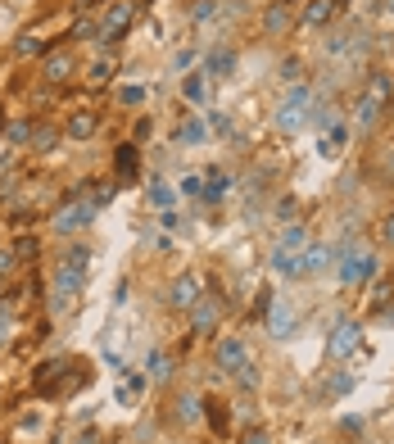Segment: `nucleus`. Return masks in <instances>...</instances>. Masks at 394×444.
I'll list each match as a JSON object with an SVG mask.
<instances>
[{
    "label": "nucleus",
    "instance_id": "obj_1",
    "mask_svg": "<svg viewBox=\"0 0 394 444\" xmlns=\"http://www.w3.org/2000/svg\"><path fill=\"white\" fill-rule=\"evenodd\" d=\"M358 345H362V326L353 322V317H340L336 331H331V340H327V354L331 358H353Z\"/></svg>",
    "mask_w": 394,
    "mask_h": 444
},
{
    "label": "nucleus",
    "instance_id": "obj_2",
    "mask_svg": "<svg viewBox=\"0 0 394 444\" xmlns=\"http://www.w3.org/2000/svg\"><path fill=\"white\" fill-rule=\"evenodd\" d=\"M304 109H308V87H295L290 96L276 105V123H281L285 131H295V127H304Z\"/></svg>",
    "mask_w": 394,
    "mask_h": 444
},
{
    "label": "nucleus",
    "instance_id": "obj_3",
    "mask_svg": "<svg viewBox=\"0 0 394 444\" xmlns=\"http://www.w3.org/2000/svg\"><path fill=\"white\" fill-rule=\"evenodd\" d=\"M199 272H182V277H177L173 282V295H168V304H173V308H195L199 304Z\"/></svg>",
    "mask_w": 394,
    "mask_h": 444
},
{
    "label": "nucleus",
    "instance_id": "obj_4",
    "mask_svg": "<svg viewBox=\"0 0 394 444\" xmlns=\"http://www.w3.org/2000/svg\"><path fill=\"white\" fill-rule=\"evenodd\" d=\"M218 317H222V304L213 299V295H199V304L190 308V331H199V336H208L213 326H218Z\"/></svg>",
    "mask_w": 394,
    "mask_h": 444
},
{
    "label": "nucleus",
    "instance_id": "obj_5",
    "mask_svg": "<svg viewBox=\"0 0 394 444\" xmlns=\"http://www.w3.org/2000/svg\"><path fill=\"white\" fill-rule=\"evenodd\" d=\"M372 272H376V259H372V254H344V263H340L344 286H362Z\"/></svg>",
    "mask_w": 394,
    "mask_h": 444
},
{
    "label": "nucleus",
    "instance_id": "obj_6",
    "mask_svg": "<svg viewBox=\"0 0 394 444\" xmlns=\"http://www.w3.org/2000/svg\"><path fill=\"white\" fill-rule=\"evenodd\" d=\"M213 363H218L222 372H241L245 363H250V349H245V340H236V336H231V340H222V345H218Z\"/></svg>",
    "mask_w": 394,
    "mask_h": 444
},
{
    "label": "nucleus",
    "instance_id": "obj_7",
    "mask_svg": "<svg viewBox=\"0 0 394 444\" xmlns=\"http://www.w3.org/2000/svg\"><path fill=\"white\" fill-rule=\"evenodd\" d=\"M127 23H131V5H127V0L109 5L105 23H100V41H113V36H122V28H127Z\"/></svg>",
    "mask_w": 394,
    "mask_h": 444
},
{
    "label": "nucleus",
    "instance_id": "obj_8",
    "mask_svg": "<svg viewBox=\"0 0 394 444\" xmlns=\"http://www.w3.org/2000/svg\"><path fill=\"white\" fill-rule=\"evenodd\" d=\"M91 213H96V209L91 204H73V209H59L55 213V231L59 236H68V231H82L91 222Z\"/></svg>",
    "mask_w": 394,
    "mask_h": 444
},
{
    "label": "nucleus",
    "instance_id": "obj_9",
    "mask_svg": "<svg viewBox=\"0 0 394 444\" xmlns=\"http://www.w3.org/2000/svg\"><path fill=\"white\" fill-rule=\"evenodd\" d=\"M267 331H272L276 340H285L290 331H295V313H290L285 304H272V308H267Z\"/></svg>",
    "mask_w": 394,
    "mask_h": 444
},
{
    "label": "nucleus",
    "instance_id": "obj_10",
    "mask_svg": "<svg viewBox=\"0 0 394 444\" xmlns=\"http://www.w3.org/2000/svg\"><path fill=\"white\" fill-rule=\"evenodd\" d=\"M227 191H231V177L222 173V168H213V173L204 177V200L208 204H218V200H227Z\"/></svg>",
    "mask_w": 394,
    "mask_h": 444
},
{
    "label": "nucleus",
    "instance_id": "obj_11",
    "mask_svg": "<svg viewBox=\"0 0 394 444\" xmlns=\"http://www.w3.org/2000/svg\"><path fill=\"white\" fill-rule=\"evenodd\" d=\"M68 73H73V59H68V50H55L50 59H45V82H68Z\"/></svg>",
    "mask_w": 394,
    "mask_h": 444
},
{
    "label": "nucleus",
    "instance_id": "obj_12",
    "mask_svg": "<svg viewBox=\"0 0 394 444\" xmlns=\"http://www.w3.org/2000/svg\"><path fill=\"white\" fill-rule=\"evenodd\" d=\"M231 68H236V54H231V50H213L204 59V73L208 77H231Z\"/></svg>",
    "mask_w": 394,
    "mask_h": 444
},
{
    "label": "nucleus",
    "instance_id": "obj_13",
    "mask_svg": "<svg viewBox=\"0 0 394 444\" xmlns=\"http://www.w3.org/2000/svg\"><path fill=\"white\" fill-rule=\"evenodd\" d=\"M331 254H336L331 245H308L299 263H304V272H318V268H331Z\"/></svg>",
    "mask_w": 394,
    "mask_h": 444
},
{
    "label": "nucleus",
    "instance_id": "obj_14",
    "mask_svg": "<svg viewBox=\"0 0 394 444\" xmlns=\"http://www.w3.org/2000/svg\"><path fill=\"white\" fill-rule=\"evenodd\" d=\"M168 377H173V363H168L164 349H154L150 354V381H168Z\"/></svg>",
    "mask_w": 394,
    "mask_h": 444
},
{
    "label": "nucleus",
    "instance_id": "obj_15",
    "mask_svg": "<svg viewBox=\"0 0 394 444\" xmlns=\"http://www.w3.org/2000/svg\"><path fill=\"white\" fill-rule=\"evenodd\" d=\"M218 14H222V0H195L190 19H195V23H208V19H218Z\"/></svg>",
    "mask_w": 394,
    "mask_h": 444
},
{
    "label": "nucleus",
    "instance_id": "obj_16",
    "mask_svg": "<svg viewBox=\"0 0 394 444\" xmlns=\"http://www.w3.org/2000/svg\"><path fill=\"white\" fill-rule=\"evenodd\" d=\"M327 19H331V0H308L304 23H313V28H318V23H327Z\"/></svg>",
    "mask_w": 394,
    "mask_h": 444
},
{
    "label": "nucleus",
    "instance_id": "obj_17",
    "mask_svg": "<svg viewBox=\"0 0 394 444\" xmlns=\"http://www.w3.org/2000/svg\"><path fill=\"white\" fill-rule=\"evenodd\" d=\"M285 28H290V10H285V5H272V10H267V32H285Z\"/></svg>",
    "mask_w": 394,
    "mask_h": 444
},
{
    "label": "nucleus",
    "instance_id": "obj_18",
    "mask_svg": "<svg viewBox=\"0 0 394 444\" xmlns=\"http://www.w3.org/2000/svg\"><path fill=\"white\" fill-rule=\"evenodd\" d=\"M182 91H186V100H195V105H199V100H204V91H208L204 73H190V77H186V87H182Z\"/></svg>",
    "mask_w": 394,
    "mask_h": 444
},
{
    "label": "nucleus",
    "instance_id": "obj_19",
    "mask_svg": "<svg viewBox=\"0 0 394 444\" xmlns=\"http://www.w3.org/2000/svg\"><path fill=\"white\" fill-rule=\"evenodd\" d=\"M177 141L199 145V141H204V127H199V123H182V127H177Z\"/></svg>",
    "mask_w": 394,
    "mask_h": 444
},
{
    "label": "nucleus",
    "instance_id": "obj_20",
    "mask_svg": "<svg viewBox=\"0 0 394 444\" xmlns=\"http://www.w3.org/2000/svg\"><path fill=\"white\" fill-rule=\"evenodd\" d=\"M91 131H96V118H91V114H77V118L68 123V136H91Z\"/></svg>",
    "mask_w": 394,
    "mask_h": 444
},
{
    "label": "nucleus",
    "instance_id": "obj_21",
    "mask_svg": "<svg viewBox=\"0 0 394 444\" xmlns=\"http://www.w3.org/2000/svg\"><path fill=\"white\" fill-rule=\"evenodd\" d=\"M118 173L122 177L136 173V145H122V150H118Z\"/></svg>",
    "mask_w": 394,
    "mask_h": 444
},
{
    "label": "nucleus",
    "instance_id": "obj_22",
    "mask_svg": "<svg viewBox=\"0 0 394 444\" xmlns=\"http://www.w3.org/2000/svg\"><path fill=\"white\" fill-rule=\"evenodd\" d=\"M87 259H91V249H87V245H73V249L64 254V263H68V268H77V272L87 268Z\"/></svg>",
    "mask_w": 394,
    "mask_h": 444
},
{
    "label": "nucleus",
    "instance_id": "obj_23",
    "mask_svg": "<svg viewBox=\"0 0 394 444\" xmlns=\"http://www.w3.org/2000/svg\"><path fill=\"white\" fill-rule=\"evenodd\" d=\"M204 417H208V422H213V426H218V431H227V412H222V403H218V399H208Z\"/></svg>",
    "mask_w": 394,
    "mask_h": 444
},
{
    "label": "nucleus",
    "instance_id": "obj_24",
    "mask_svg": "<svg viewBox=\"0 0 394 444\" xmlns=\"http://www.w3.org/2000/svg\"><path fill=\"white\" fill-rule=\"evenodd\" d=\"M304 240H308V231H304V227H290V231L281 236V249H299Z\"/></svg>",
    "mask_w": 394,
    "mask_h": 444
},
{
    "label": "nucleus",
    "instance_id": "obj_25",
    "mask_svg": "<svg viewBox=\"0 0 394 444\" xmlns=\"http://www.w3.org/2000/svg\"><path fill=\"white\" fill-rule=\"evenodd\" d=\"M376 240H381V245H394V213L381 218V227H376Z\"/></svg>",
    "mask_w": 394,
    "mask_h": 444
},
{
    "label": "nucleus",
    "instance_id": "obj_26",
    "mask_svg": "<svg viewBox=\"0 0 394 444\" xmlns=\"http://www.w3.org/2000/svg\"><path fill=\"white\" fill-rule=\"evenodd\" d=\"M177 403H182V408H177V412H182V422H199V408H195L190 394H186V399H177Z\"/></svg>",
    "mask_w": 394,
    "mask_h": 444
},
{
    "label": "nucleus",
    "instance_id": "obj_27",
    "mask_svg": "<svg viewBox=\"0 0 394 444\" xmlns=\"http://www.w3.org/2000/svg\"><path fill=\"white\" fill-rule=\"evenodd\" d=\"M182 195H204V182L199 177H182Z\"/></svg>",
    "mask_w": 394,
    "mask_h": 444
},
{
    "label": "nucleus",
    "instance_id": "obj_28",
    "mask_svg": "<svg viewBox=\"0 0 394 444\" xmlns=\"http://www.w3.org/2000/svg\"><path fill=\"white\" fill-rule=\"evenodd\" d=\"M150 200H154V204H168V200H173V191H168L164 182H154L150 186Z\"/></svg>",
    "mask_w": 394,
    "mask_h": 444
},
{
    "label": "nucleus",
    "instance_id": "obj_29",
    "mask_svg": "<svg viewBox=\"0 0 394 444\" xmlns=\"http://www.w3.org/2000/svg\"><path fill=\"white\" fill-rule=\"evenodd\" d=\"M141 100H145V87H127L122 91V105H141Z\"/></svg>",
    "mask_w": 394,
    "mask_h": 444
},
{
    "label": "nucleus",
    "instance_id": "obj_30",
    "mask_svg": "<svg viewBox=\"0 0 394 444\" xmlns=\"http://www.w3.org/2000/svg\"><path fill=\"white\" fill-rule=\"evenodd\" d=\"M109 73H113L109 64H96V68H91V77H96V82H109Z\"/></svg>",
    "mask_w": 394,
    "mask_h": 444
},
{
    "label": "nucleus",
    "instance_id": "obj_31",
    "mask_svg": "<svg viewBox=\"0 0 394 444\" xmlns=\"http://www.w3.org/2000/svg\"><path fill=\"white\" fill-rule=\"evenodd\" d=\"M241 444H267V431H250V435H245Z\"/></svg>",
    "mask_w": 394,
    "mask_h": 444
},
{
    "label": "nucleus",
    "instance_id": "obj_32",
    "mask_svg": "<svg viewBox=\"0 0 394 444\" xmlns=\"http://www.w3.org/2000/svg\"><path fill=\"white\" fill-rule=\"evenodd\" d=\"M0 345H10V322H0Z\"/></svg>",
    "mask_w": 394,
    "mask_h": 444
}]
</instances>
